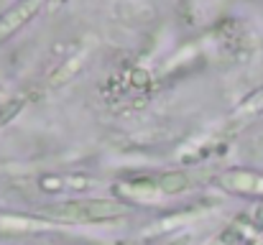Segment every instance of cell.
<instances>
[{"label":"cell","instance_id":"cell-1","mask_svg":"<svg viewBox=\"0 0 263 245\" xmlns=\"http://www.w3.org/2000/svg\"><path fill=\"white\" fill-rule=\"evenodd\" d=\"M46 217L51 220H67V222H115L128 217V204L118 199H72L54 204L44 210Z\"/></svg>","mask_w":263,"mask_h":245},{"label":"cell","instance_id":"cell-2","mask_svg":"<svg viewBox=\"0 0 263 245\" xmlns=\"http://www.w3.org/2000/svg\"><path fill=\"white\" fill-rule=\"evenodd\" d=\"M41 3H44V0H18V3H13V5L0 15V44L8 41L15 31H21V28L39 13Z\"/></svg>","mask_w":263,"mask_h":245},{"label":"cell","instance_id":"cell-3","mask_svg":"<svg viewBox=\"0 0 263 245\" xmlns=\"http://www.w3.org/2000/svg\"><path fill=\"white\" fill-rule=\"evenodd\" d=\"M222 186L238 194H253L263 197V176L251 174V171H230L222 176Z\"/></svg>","mask_w":263,"mask_h":245},{"label":"cell","instance_id":"cell-4","mask_svg":"<svg viewBox=\"0 0 263 245\" xmlns=\"http://www.w3.org/2000/svg\"><path fill=\"white\" fill-rule=\"evenodd\" d=\"M197 184V179L189 174V171H172V174H164L159 176L156 181V189L164 192V194H179V192H186Z\"/></svg>","mask_w":263,"mask_h":245},{"label":"cell","instance_id":"cell-5","mask_svg":"<svg viewBox=\"0 0 263 245\" xmlns=\"http://www.w3.org/2000/svg\"><path fill=\"white\" fill-rule=\"evenodd\" d=\"M26 102H28V97H10V100L0 102V128L13 123L18 118V112L26 107Z\"/></svg>","mask_w":263,"mask_h":245},{"label":"cell","instance_id":"cell-6","mask_svg":"<svg viewBox=\"0 0 263 245\" xmlns=\"http://www.w3.org/2000/svg\"><path fill=\"white\" fill-rule=\"evenodd\" d=\"M248 245H263V235H258L256 240H251V243H248Z\"/></svg>","mask_w":263,"mask_h":245},{"label":"cell","instance_id":"cell-7","mask_svg":"<svg viewBox=\"0 0 263 245\" xmlns=\"http://www.w3.org/2000/svg\"><path fill=\"white\" fill-rule=\"evenodd\" d=\"M59 3H64V0H51V5H59Z\"/></svg>","mask_w":263,"mask_h":245},{"label":"cell","instance_id":"cell-8","mask_svg":"<svg viewBox=\"0 0 263 245\" xmlns=\"http://www.w3.org/2000/svg\"><path fill=\"white\" fill-rule=\"evenodd\" d=\"M174 245H184V243H174Z\"/></svg>","mask_w":263,"mask_h":245}]
</instances>
